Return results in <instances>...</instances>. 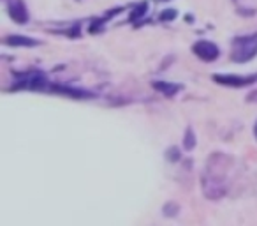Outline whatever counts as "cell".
Instances as JSON below:
<instances>
[{"label": "cell", "instance_id": "cell-1", "mask_svg": "<svg viewBox=\"0 0 257 226\" xmlns=\"http://www.w3.org/2000/svg\"><path fill=\"white\" fill-rule=\"evenodd\" d=\"M232 161L229 156L215 154L208 159V166L203 173V193L210 200H220L229 191V180H227V163Z\"/></svg>", "mask_w": 257, "mask_h": 226}, {"label": "cell", "instance_id": "cell-2", "mask_svg": "<svg viewBox=\"0 0 257 226\" xmlns=\"http://www.w3.org/2000/svg\"><path fill=\"white\" fill-rule=\"evenodd\" d=\"M257 55V32L234 37L231 43V60L236 64L250 62Z\"/></svg>", "mask_w": 257, "mask_h": 226}, {"label": "cell", "instance_id": "cell-3", "mask_svg": "<svg viewBox=\"0 0 257 226\" xmlns=\"http://www.w3.org/2000/svg\"><path fill=\"white\" fill-rule=\"evenodd\" d=\"M192 53L203 62H215L220 55V50L213 41L201 39L192 44Z\"/></svg>", "mask_w": 257, "mask_h": 226}, {"label": "cell", "instance_id": "cell-4", "mask_svg": "<svg viewBox=\"0 0 257 226\" xmlns=\"http://www.w3.org/2000/svg\"><path fill=\"white\" fill-rule=\"evenodd\" d=\"M213 80L218 85L224 87H234V89H241V87H248L257 83V74L250 76H238V74H215Z\"/></svg>", "mask_w": 257, "mask_h": 226}, {"label": "cell", "instance_id": "cell-5", "mask_svg": "<svg viewBox=\"0 0 257 226\" xmlns=\"http://www.w3.org/2000/svg\"><path fill=\"white\" fill-rule=\"evenodd\" d=\"M8 11L9 16L15 20L16 23H27L29 22V9H27L23 0H8Z\"/></svg>", "mask_w": 257, "mask_h": 226}, {"label": "cell", "instance_id": "cell-6", "mask_svg": "<svg viewBox=\"0 0 257 226\" xmlns=\"http://www.w3.org/2000/svg\"><path fill=\"white\" fill-rule=\"evenodd\" d=\"M6 44L9 46H25V48H34V46H39V41L32 39V37H25V36H9L4 39Z\"/></svg>", "mask_w": 257, "mask_h": 226}, {"label": "cell", "instance_id": "cell-7", "mask_svg": "<svg viewBox=\"0 0 257 226\" xmlns=\"http://www.w3.org/2000/svg\"><path fill=\"white\" fill-rule=\"evenodd\" d=\"M154 89H157L159 92H162L164 96L173 97L178 94V90L182 89V85L178 83H166V82H154Z\"/></svg>", "mask_w": 257, "mask_h": 226}, {"label": "cell", "instance_id": "cell-8", "mask_svg": "<svg viewBox=\"0 0 257 226\" xmlns=\"http://www.w3.org/2000/svg\"><path fill=\"white\" fill-rule=\"evenodd\" d=\"M194 147H196V136H194L192 127H187L185 136H183V148L185 150H192Z\"/></svg>", "mask_w": 257, "mask_h": 226}, {"label": "cell", "instance_id": "cell-9", "mask_svg": "<svg viewBox=\"0 0 257 226\" xmlns=\"http://www.w3.org/2000/svg\"><path fill=\"white\" fill-rule=\"evenodd\" d=\"M145 13H147V4H140V6H136V11L133 13V16L128 18V22H136L138 18H141V16H145Z\"/></svg>", "mask_w": 257, "mask_h": 226}, {"label": "cell", "instance_id": "cell-10", "mask_svg": "<svg viewBox=\"0 0 257 226\" xmlns=\"http://www.w3.org/2000/svg\"><path fill=\"white\" fill-rule=\"evenodd\" d=\"M161 18L162 20H175L176 18V11H175V9H171V11H164Z\"/></svg>", "mask_w": 257, "mask_h": 226}, {"label": "cell", "instance_id": "cell-11", "mask_svg": "<svg viewBox=\"0 0 257 226\" xmlns=\"http://www.w3.org/2000/svg\"><path fill=\"white\" fill-rule=\"evenodd\" d=\"M168 159H169V161H178V159H180V150H178V148L173 147L171 148V156L168 154Z\"/></svg>", "mask_w": 257, "mask_h": 226}, {"label": "cell", "instance_id": "cell-12", "mask_svg": "<svg viewBox=\"0 0 257 226\" xmlns=\"http://www.w3.org/2000/svg\"><path fill=\"white\" fill-rule=\"evenodd\" d=\"M253 136H255V140H257V122L253 124Z\"/></svg>", "mask_w": 257, "mask_h": 226}, {"label": "cell", "instance_id": "cell-13", "mask_svg": "<svg viewBox=\"0 0 257 226\" xmlns=\"http://www.w3.org/2000/svg\"><path fill=\"white\" fill-rule=\"evenodd\" d=\"M157 2H166V0H157Z\"/></svg>", "mask_w": 257, "mask_h": 226}]
</instances>
